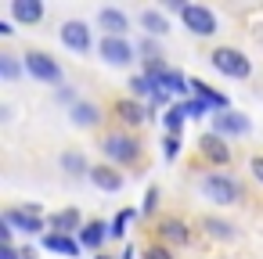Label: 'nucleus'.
<instances>
[{"label": "nucleus", "instance_id": "nucleus-1", "mask_svg": "<svg viewBox=\"0 0 263 259\" xmlns=\"http://www.w3.org/2000/svg\"><path fill=\"white\" fill-rule=\"evenodd\" d=\"M202 194L216 205H234V202H241V184L231 173H205L202 176Z\"/></svg>", "mask_w": 263, "mask_h": 259}, {"label": "nucleus", "instance_id": "nucleus-2", "mask_svg": "<svg viewBox=\"0 0 263 259\" xmlns=\"http://www.w3.org/2000/svg\"><path fill=\"white\" fill-rule=\"evenodd\" d=\"M101 151L112 166H130V162L141 158V141L134 133H108L101 141Z\"/></svg>", "mask_w": 263, "mask_h": 259}, {"label": "nucleus", "instance_id": "nucleus-3", "mask_svg": "<svg viewBox=\"0 0 263 259\" xmlns=\"http://www.w3.org/2000/svg\"><path fill=\"white\" fill-rule=\"evenodd\" d=\"M209 62H213V69H216L220 76H227V79H249V72H252L249 58H245L241 51H234V47H216V51L209 54Z\"/></svg>", "mask_w": 263, "mask_h": 259}, {"label": "nucleus", "instance_id": "nucleus-4", "mask_svg": "<svg viewBox=\"0 0 263 259\" xmlns=\"http://www.w3.org/2000/svg\"><path fill=\"white\" fill-rule=\"evenodd\" d=\"M22 65H26V72H29L33 79H40V83H54V87H62V79H65L62 65H58L51 54H44V51H29V54L22 58Z\"/></svg>", "mask_w": 263, "mask_h": 259}, {"label": "nucleus", "instance_id": "nucleus-5", "mask_svg": "<svg viewBox=\"0 0 263 259\" xmlns=\"http://www.w3.org/2000/svg\"><path fill=\"white\" fill-rule=\"evenodd\" d=\"M4 223H11L15 230H22V234H40L44 230V216H40V205L36 202H29V205H11V209H4Z\"/></svg>", "mask_w": 263, "mask_h": 259}, {"label": "nucleus", "instance_id": "nucleus-6", "mask_svg": "<svg viewBox=\"0 0 263 259\" xmlns=\"http://www.w3.org/2000/svg\"><path fill=\"white\" fill-rule=\"evenodd\" d=\"M180 22H184V29L195 33V36H213V33H216V15H213L209 8H202V4H187L184 15H180Z\"/></svg>", "mask_w": 263, "mask_h": 259}, {"label": "nucleus", "instance_id": "nucleus-7", "mask_svg": "<svg viewBox=\"0 0 263 259\" xmlns=\"http://www.w3.org/2000/svg\"><path fill=\"white\" fill-rule=\"evenodd\" d=\"M58 36H62V44H65L69 51H76V54H87V51L94 47V36H90L87 22H80V18H69V22H62Z\"/></svg>", "mask_w": 263, "mask_h": 259}, {"label": "nucleus", "instance_id": "nucleus-8", "mask_svg": "<svg viewBox=\"0 0 263 259\" xmlns=\"http://www.w3.org/2000/svg\"><path fill=\"white\" fill-rule=\"evenodd\" d=\"M209 123H213V133H216V137H245V133L252 130L249 115H241V112H234V108H231V112H216Z\"/></svg>", "mask_w": 263, "mask_h": 259}, {"label": "nucleus", "instance_id": "nucleus-9", "mask_svg": "<svg viewBox=\"0 0 263 259\" xmlns=\"http://www.w3.org/2000/svg\"><path fill=\"white\" fill-rule=\"evenodd\" d=\"M98 51H101V58H105L108 65H130V62H134V47H130V40H123V36H105V40L98 44Z\"/></svg>", "mask_w": 263, "mask_h": 259}, {"label": "nucleus", "instance_id": "nucleus-10", "mask_svg": "<svg viewBox=\"0 0 263 259\" xmlns=\"http://www.w3.org/2000/svg\"><path fill=\"white\" fill-rule=\"evenodd\" d=\"M130 94H134V101H141V97H144V101H155V105H166V101H170V94H166L155 79H148L144 72L130 79Z\"/></svg>", "mask_w": 263, "mask_h": 259}, {"label": "nucleus", "instance_id": "nucleus-11", "mask_svg": "<svg viewBox=\"0 0 263 259\" xmlns=\"http://www.w3.org/2000/svg\"><path fill=\"white\" fill-rule=\"evenodd\" d=\"M108 237H112V227H108V223H101V220H90V223L76 234V241H80L83 248L98 252V255H101V245H105Z\"/></svg>", "mask_w": 263, "mask_h": 259}, {"label": "nucleus", "instance_id": "nucleus-12", "mask_svg": "<svg viewBox=\"0 0 263 259\" xmlns=\"http://www.w3.org/2000/svg\"><path fill=\"white\" fill-rule=\"evenodd\" d=\"M98 26L105 29V36H123V40H126L130 18H126V11H119V8H101V11H98Z\"/></svg>", "mask_w": 263, "mask_h": 259}, {"label": "nucleus", "instance_id": "nucleus-13", "mask_svg": "<svg viewBox=\"0 0 263 259\" xmlns=\"http://www.w3.org/2000/svg\"><path fill=\"white\" fill-rule=\"evenodd\" d=\"M141 29H144V36H152V40H159V36H166L170 33V22H166V11H159V8H141Z\"/></svg>", "mask_w": 263, "mask_h": 259}, {"label": "nucleus", "instance_id": "nucleus-14", "mask_svg": "<svg viewBox=\"0 0 263 259\" xmlns=\"http://www.w3.org/2000/svg\"><path fill=\"white\" fill-rule=\"evenodd\" d=\"M191 97L205 101V105L213 108V115H216V112H231V101H227L220 90H213L209 83H202V79H191Z\"/></svg>", "mask_w": 263, "mask_h": 259}, {"label": "nucleus", "instance_id": "nucleus-15", "mask_svg": "<svg viewBox=\"0 0 263 259\" xmlns=\"http://www.w3.org/2000/svg\"><path fill=\"white\" fill-rule=\"evenodd\" d=\"M198 151H202L209 162H216V166L231 162V144H227L223 137H216V133H205V137L198 141Z\"/></svg>", "mask_w": 263, "mask_h": 259}, {"label": "nucleus", "instance_id": "nucleus-16", "mask_svg": "<svg viewBox=\"0 0 263 259\" xmlns=\"http://www.w3.org/2000/svg\"><path fill=\"white\" fill-rule=\"evenodd\" d=\"M90 184L98 187V191H108V194H116V191H123V176L116 173V166H90Z\"/></svg>", "mask_w": 263, "mask_h": 259}, {"label": "nucleus", "instance_id": "nucleus-17", "mask_svg": "<svg viewBox=\"0 0 263 259\" xmlns=\"http://www.w3.org/2000/svg\"><path fill=\"white\" fill-rule=\"evenodd\" d=\"M11 18L22 26H36L44 18V4L40 0H11Z\"/></svg>", "mask_w": 263, "mask_h": 259}, {"label": "nucleus", "instance_id": "nucleus-18", "mask_svg": "<svg viewBox=\"0 0 263 259\" xmlns=\"http://www.w3.org/2000/svg\"><path fill=\"white\" fill-rule=\"evenodd\" d=\"M116 115H119L123 123H130V126H141V123H148V119H152V115H148V108H144L141 101H134V97L116 101Z\"/></svg>", "mask_w": 263, "mask_h": 259}, {"label": "nucleus", "instance_id": "nucleus-19", "mask_svg": "<svg viewBox=\"0 0 263 259\" xmlns=\"http://www.w3.org/2000/svg\"><path fill=\"white\" fill-rule=\"evenodd\" d=\"M51 227H54V234H69V237H76V234L83 230L80 209H62V212H54V216H51Z\"/></svg>", "mask_w": 263, "mask_h": 259}, {"label": "nucleus", "instance_id": "nucleus-20", "mask_svg": "<svg viewBox=\"0 0 263 259\" xmlns=\"http://www.w3.org/2000/svg\"><path fill=\"white\" fill-rule=\"evenodd\" d=\"M44 248L47 252H62V255H69V259H76L80 252H83V245L76 241V237H69V234H44Z\"/></svg>", "mask_w": 263, "mask_h": 259}, {"label": "nucleus", "instance_id": "nucleus-21", "mask_svg": "<svg viewBox=\"0 0 263 259\" xmlns=\"http://www.w3.org/2000/svg\"><path fill=\"white\" fill-rule=\"evenodd\" d=\"M69 115H72V126H98L101 123V108L94 101H76L69 108Z\"/></svg>", "mask_w": 263, "mask_h": 259}, {"label": "nucleus", "instance_id": "nucleus-22", "mask_svg": "<svg viewBox=\"0 0 263 259\" xmlns=\"http://www.w3.org/2000/svg\"><path fill=\"white\" fill-rule=\"evenodd\" d=\"M62 169H65V173H72V176H83V173H90V166H87V155H83V151H76V148L62 151Z\"/></svg>", "mask_w": 263, "mask_h": 259}, {"label": "nucleus", "instance_id": "nucleus-23", "mask_svg": "<svg viewBox=\"0 0 263 259\" xmlns=\"http://www.w3.org/2000/svg\"><path fill=\"white\" fill-rule=\"evenodd\" d=\"M159 237H162V241H173V245H184V241H187V227L170 216V220L159 223Z\"/></svg>", "mask_w": 263, "mask_h": 259}, {"label": "nucleus", "instance_id": "nucleus-24", "mask_svg": "<svg viewBox=\"0 0 263 259\" xmlns=\"http://www.w3.org/2000/svg\"><path fill=\"white\" fill-rule=\"evenodd\" d=\"M184 108L180 105H173V108H166L162 112V126H166V133H173V137H180V126H184Z\"/></svg>", "mask_w": 263, "mask_h": 259}, {"label": "nucleus", "instance_id": "nucleus-25", "mask_svg": "<svg viewBox=\"0 0 263 259\" xmlns=\"http://www.w3.org/2000/svg\"><path fill=\"white\" fill-rule=\"evenodd\" d=\"M202 227L213 234V237H220V241H227V237H234V227L227 223V220H216V216H205L202 220Z\"/></svg>", "mask_w": 263, "mask_h": 259}, {"label": "nucleus", "instance_id": "nucleus-26", "mask_svg": "<svg viewBox=\"0 0 263 259\" xmlns=\"http://www.w3.org/2000/svg\"><path fill=\"white\" fill-rule=\"evenodd\" d=\"M22 69H26V65H18L15 54H0V76H4L8 83H15V79L22 76Z\"/></svg>", "mask_w": 263, "mask_h": 259}, {"label": "nucleus", "instance_id": "nucleus-27", "mask_svg": "<svg viewBox=\"0 0 263 259\" xmlns=\"http://www.w3.org/2000/svg\"><path fill=\"white\" fill-rule=\"evenodd\" d=\"M180 108H184V115H187V119H202V115H209V119H213V108H209L205 101H198V97L180 101Z\"/></svg>", "mask_w": 263, "mask_h": 259}, {"label": "nucleus", "instance_id": "nucleus-28", "mask_svg": "<svg viewBox=\"0 0 263 259\" xmlns=\"http://www.w3.org/2000/svg\"><path fill=\"white\" fill-rule=\"evenodd\" d=\"M130 220H134V209H123V212H119V216H116V220L108 223V227H112V237H123V234H126V223H130Z\"/></svg>", "mask_w": 263, "mask_h": 259}, {"label": "nucleus", "instance_id": "nucleus-29", "mask_svg": "<svg viewBox=\"0 0 263 259\" xmlns=\"http://www.w3.org/2000/svg\"><path fill=\"white\" fill-rule=\"evenodd\" d=\"M162 151H166V158H177V155H180V137L166 133V144H162Z\"/></svg>", "mask_w": 263, "mask_h": 259}, {"label": "nucleus", "instance_id": "nucleus-30", "mask_svg": "<svg viewBox=\"0 0 263 259\" xmlns=\"http://www.w3.org/2000/svg\"><path fill=\"white\" fill-rule=\"evenodd\" d=\"M144 259H173V252L162 245H152V248H144Z\"/></svg>", "mask_w": 263, "mask_h": 259}, {"label": "nucleus", "instance_id": "nucleus-31", "mask_svg": "<svg viewBox=\"0 0 263 259\" xmlns=\"http://www.w3.org/2000/svg\"><path fill=\"white\" fill-rule=\"evenodd\" d=\"M249 169H252V180H256V184H263V155H252Z\"/></svg>", "mask_w": 263, "mask_h": 259}, {"label": "nucleus", "instance_id": "nucleus-32", "mask_svg": "<svg viewBox=\"0 0 263 259\" xmlns=\"http://www.w3.org/2000/svg\"><path fill=\"white\" fill-rule=\"evenodd\" d=\"M155 205H159V187H148V194H144V212H155Z\"/></svg>", "mask_w": 263, "mask_h": 259}, {"label": "nucleus", "instance_id": "nucleus-33", "mask_svg": "<svg viewBox=\"0 0 263 259\" xmlns=\"http://www.w3.org/2000/svg\"><path fill=\"white\" fill-rule=\"evenodd\" d=\"M0 259H22V252L15 245H0Z\"/></svg>", "mask_w": 263, "mask_h": 259}, {"label": "nucleus", "instance_id": "nucleus-34", "mask_svg": "<svg viewBox=\"0 0 263 259\" xmlns=\"http://www.w3.org/2000/svg\"><path fill=\"white\" fill-rule=\"evenodd\" d=\"M184 8H187V4H180V0H162V11H177V15H184Z\"/></svg>", "mask_w": 263, "mask_h": 259}, {"label": "nucleus", "instance_id": "nucleus-35", "mask_svg": "<svg viewBox=\"0 0 263 259\" xmlns=\"http://www.w3.org/2000/svg\"><path fill=\"white\" fill-rule=\"evenodd\" d=\"M11 237H15V227H11V223H0V241L11 245Z\"/></svg>", "mask_w": 263, "mask_h": 259}, {"label": "nucleus", "instance_id": "nucleus-36", "mask_svg": "<svg viewBox=\"0 0 263 259\" xmlns=\"http://www.w3.org/2000/svg\"><path fill=\"white\" fill-rule=\"evenodd\" d=\"M22 259H36V255H33V252H29V248H22Z\"/></svg>", "mask_w": 263, "mask_h": 259}, {"label": "nucleus", "instance_id": "nucleus-37", "mask_svg": "<svg viewBox=\"0 0 263 259\" xmlns=\"http://www.w3.org/2000/svg\"><path fill=\"white\" fill-rule=\"evenodd\" d=\"M98 259H112V255H98Z\"/></svg>", "mask_w": 263, "mask_h": 259}]
</instances>
